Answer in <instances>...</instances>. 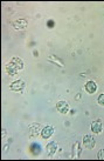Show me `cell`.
I'll return each mask as SVG.
<instances>
[{
  "label": "cell",
  "instance_id": "obj_1",
  "mask_svg": "<svg viewBox=\"0 0 104 161\" xmlns=\"http://www.w3.org/2000/svg\"><path fill=\"white\" fill-rule=\"evenodd\" d=\"M23 68V61L20 58H13L6 66V71L9 75H15L20 69Z\"/></svg>",
  "mask_w": 104,
  "mask_h": 161
},
{
  "label": "cell",
  "instance_id": "obj_2",
  "mask_svg": "<svg viewBox=\"0 0 104 161\" xmlns=\"http://www.w3.org/2000/svg\"><path fill=\"white\" fill-rule=\"evenodd\" d=\"M95 139L92 138L91 135H84V138H83V145H84V147L89 148V149H91V148L95 147Z\"/></svg>",
  "mask_w": 104,
  "mask_h": 161
},
{
  "label": "cell",
  "instance_id": "obj_3",
  "mask_svg": "<svg viewBox=\"0 0 104 161\" xmlns=\"http://www.w3.org/2000/svg\"><path fill=\"white\" fill-rule=\"evenodd\" d=\"M56 108L62 114H67L69 112V105L66 101H59V103H56Z\"/></svg>",
  "mask_w": 104,
  "mask_h": 161
},
{
  "label": "cell",
  "instance_id": "obj_4",
  "mask_svg": "<svg viewBox=\"0 0 104 161\" xmlns=\"http://www.w3.org/2000/svg\"><path fill=\"white\" fill-rule=\"evenodd\" d=\"M53 133H54V127L53 126H46L41 132V136L43 139H48L53 135Z\"/></svg>",
  "mask_w": 104,
  "mask_h": 161
},
{
  "label": "cell",
  "instance_id": "obj_5",
  "mask_svg": "<svg viewBox=\"0 0 104 161\" xmlns=\"http://www.w3.org/2000/svg\"><path fill=\"white\" fill-rule=\"evenodd\" d=\"M102 128H103L102 127V122L100 120H96L91 124V132L95 133V134H100L101 132H102Z\"/></svg>",
  "mask_w": 104,
  "mask_h": 161
},
{
  "label": "cell",
  "instance_id": "obj_6",
  "mask_svg": "<svg viewBox=\"0 0 104 161\" xmlns=\"http://www.w3.org/2000/svg\"><path fill=\"white\" fill-rule=\"evenodd\" d=\"M11 90H13V91H22L23 88H25V82H23L22 80H17V81H14V82H12L11 84Z\"/></svg>",
  "mask_w": 104,
  "mask_h": 161
},
{
  "label": "cell",
  "instance_id": "obj_7",
  "mask_svg": "<svg viewBox=\"0 0 104 161\" xmlns=\"http://www.w3.org/2000/svg\"><path fill=\"white\" fill-rule=\"evenodd\" d=\"M57 151V143L56 142H50L47 145V153H48V155L49 157H52V155H54L55 152Z\"/></svg>",
  "mask_w": 104,
  "mask_h": 161
},
{
  "label": "cell",
  "instance_id": "obj_8",
  "mask_svg": "<svg viewBox=\"0 0 104 161\" xmlns=\"http://www.w3.org/2000/svg\"><path fill=\"white\" fill-rule=\"evenodd\" d=\"M96 90H97V85H96V82H94V81H88L86 84V91L88 92V93H95Z\"/></svg>",
  "mask_w": 104,
  "mask_h": 161
},
{
  "label": "cell",
  "instance_id": "obj_9",
  "mask_svg": "<svg viewBox=\"0 0 104 161\" xmlns=\"http://www.w3.org/2000/svg\"><path fill=\"white\" fill-rule=\"evenodd\" d=\"M14 25H15V26H14L15 28H23V27H26V25H27V21H26V20H23V19H21V20L15 21Z\"/></svg>",
  "mask_w": 104,
  "mask_h": 161
},
{
  "label": "cell",
  "instance_id": "obj_10",
  "mask_svg": "<svg viewBox=\"0 0 104 161\" xmlns=\"http://www.w3.org/2000/svg\"><path fill=\"white\" fill-rule=\"evenodd\" d=\"M98 103H100L101 106H104V94H101L100 97H98Z\"/></svg>",
  "mask_w": 104,
  "mask_h": 161
},
{
  "label": "cell",
  "instance_id": "obj_11",
  "mask_svg": "<svg viewBox=\"0 0 104 161\" xmlns=\"http://www.w3.org/2000/svg\"><path fill=\"white\" fill-rule=\"evenodd\" d=\"M97 158L100 159V160H102V159H104V149H102L100 153H98V155H97Z\"/></svg>",
  "mask_w": 104,
  "mask_h": 161
}]
</instances>
